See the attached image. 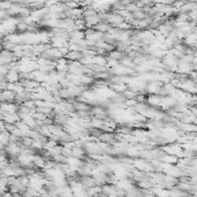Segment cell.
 Wrapping results in <instances>:
<instances>
[{"label": "cell", "mask_w": 197, "mask_h": 197, "mask_svg": "<svg viewBox=\"0 0 197 197\" xmlns=\"http://www.w3.org/2000/svg\"><path fill=\"white\" fill-rule=\"evenodd\" d=\"M133 133V129L130 127H127V126H123L121 127L120 129H118V134H122V135H129Z\"/></svg>", "instance_id": "1"}]
</instances>
